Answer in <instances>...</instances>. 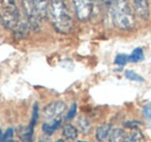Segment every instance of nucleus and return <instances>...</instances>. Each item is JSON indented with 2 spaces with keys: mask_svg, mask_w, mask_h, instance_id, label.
<instances>
[{
  "mask_svg": "<svg viewBox=\"0 0 151 142\" xmlns=\"http://www.w3.org/2000/svg\"><path fill=\"white\" fill-rule=\"evenodd\" d=\"M48 14L57 32L66 34L71 31L73 27V17L63 0H50Z\"/></svg>",
  "mask_w": 151,
  "mask_h": 142,
  "instance_id": "f257e3e1",
  "label": "nucleus"
},
{
  "mask_svg": "<svg viewBox=\"0 0 151 142\" xmlns=\"http://www.w3.org/2000/svg\"><path fill=\"white\" fill-rule=\"evenodd\" d=\"M111 13L114 25L121 30H130L134 27V16L127 0H112L108 9Z\"/></svg>",
  "mask_w": 151,
  "mask_h": 142,
  "instance_id": "f03ea898",
  "label": "nucleus"
},
{
  "mask_svg": "<svg viewBox=\"0 0 151 142\" xmlns=\"http://www.w3.org/2000/svg\"><path fill=\"white\" fill-rule=\"evenodd\" d=\"M23 20L16 0H0V22L3 27L15 32Z\"/></svg>",
  "mask_w": 151,
  "mask_h": 142,
  "instance_id": "7ed1b4c3",
  "label": "nucleus"
},
{
  "mask_svg": "<svg viewBox=\"0 0 151 142\" xmlns=\"http://www.w3.org/2000/svg\"><path fill=\"white\" fill-rule=\"evenodd\" d=\"M20 2L22 4L24 16L29 23L30 28L34 31H38L42 19L38 15L35 0H20Z\"/></svg>",
  "mask_w": 151,
  "mask_h": 142,
  "instance_id": "20e7f679",
  "label": "nucleus"
},
{
  "mask_svg": "<svg viewBox=\"0 0 151 142\" xmlns=\"http://www.w3.org/2000/svg\"><path fill=\"white\" fill-rule=\"evenodd\" d=\"M77 18L80 21H87L93 11V0H71Z\"/></svg>",
  "mask_w": 151,
  "mask_h": 142,
  "instance_id": "39448f33",
  "label": "nucleus"
},
{
  "mask_svg": "<svg viewBox=\"0 0 151 142\" xmlns=\"http://www.w3.org/2000/svg\"><path fill=\"white\" fill-rule=\"evenodd\" d=\"M66 109V105L62 101H55L51 104L47 105L44 108V116L46 119H49V121L54 120L56 118H60L61 115L64 113Z\"/></svg>",
  "mask_w": 151,
  "mask_h": 142,
  "instance_id": "423d86ee",
  "label": "nucleus"
},
{
  "mask_svg": "<svg viewBox=\"0 0 151 142\" xmlns=\"http://www.w3.org/2000/svg\"><path fill=\"white\" fill-rule=\"evenodd\" d=\"M136 13L143 20H148L150 17V5L149 0H132Z\"/></svg>",
  "mask_w": 151,
  "mask_h": 142,
  "instance_id": "0eeeda50",
  "label": "nucleus"
},
{
  "mask_svg": "<svg viewBox=\"0 0 151 142\" xmlns=\"http://www.w3.org/2000/svg\"><path fill=\"white\" fill-rule=\"evenodd\" d=\"M112 132V127L111 125H103L101 127H99L95 132V137L96 140L99 142H105L108 138L110 137V134Z\"/></svg>",
  "mask_w": 151,
  "mask_h": 142,
  "instance_id": "6e6552de",
  "label": "nucleus"
},
{
  "mask_svg": "<svg viewBox=\"0 0 151 142\" xmlns=\"http://www.w3.org/2000/svg\"><path fill=\"white\" fill-rule=\"evenodd\" d=\"M60 125H61L60 118H56V119H54V120H51V121H49V122H46L42 125V132L45 133V135L51 136L56 130L59 129Z\"/></svg>",
  "mask_w": 151,
  "mask_h": 142,
  "instance_id": "1a4fd4ad",
  "label": "nucleus"
},
{
  "mask_svg": "<svg viewBox=\"0 0 151 142\" xmlns=\"http://www.w3.org/2000/svg\"><path fill=\"white\" fill-rule=\"evenodd\" d=\"M124 142H144V135L139 129H132L129 133L125 134Z\"/></svg>",
  "mask_w": 151,
  "mask_h": 142,
  "instance_id": "9d476101",
  "label": "nucleus"
},
{
  "mask_svg": "<svg viewBox=\"0 0 151 142\" xmlns=\"http://www.w3.org/2000/svg\"><path fill=\"white\" fill-rule=\"evenodd\" d=\"M22 142H33V129L30 127H21L18 131Z\"/></svg>",
  "mask_w": 151,
  "mask_h": 142,
  "instance_id": "9b49d317",
  "label": "nucleus"
},
{
  "mask_svg": "<svg viewBox=\"0 0 151 142\" xmlns=\"http://www.w3.org/2000/svg\"><path fill=\"white\" fill-rule=\"evenodd\" d=\"M124 138H125L124 130L117 128V129L112 130L109 137V142H124Z\"/></svg>",
  "mask_w": 151,
  "mask_h": 142,
  "instance_id": "f8f14e48",
  "label": "nucleus"
},
{
  "mask_svg": "<svg viewBox=\"0 0 151 142\" xmlns=\"http://www.w3.org/2000/svg\"><path fill=\"white\" fill-rule=\"evenodd\" d=\"M63 136L66 138L67 140H76L78 138V130L77 128L73 127L71 125H66L63 128Z\"/></svg>",
  "mask_w": 151,
  "mask_h": 142,
  "instance_id": "ddd939ff",
  "label": "nucleus"
},
{
  "mask_svg": "<svg viewBox=\"0 0 151 142\" xmlns=\"http://www.w3.org/2000/svg\"><path fill=\"white\" fill-rule=\"evenodd\" d=\"M144 59V52L142 48H136L129 55V61L132 62H140Z\"/></svg>",
  "mask_w": 151,
  "mask_h": 142,
  "instance_id": "4468645a",
  "label": "nucleus"
},
{
  "mask_svg": "<svg viewBox=\"0 0 151 142\" xmlns=\"http://www.w3.org/2000/svg\"><path fill=\"white\" fill-rule=\"evenodd\" d=\"M78 125L81 131H82V133L84 134H88L91 131V123L85 117H80L78 119Z\"/></svg>",
  "mask_w": 151,
  "mask_h": 142,
  "instance_id": "2eb2a0df",
  "label": "nucleus"
},
{
  "mask_svg": "<svg viewBox=\"0 0 151 142\" xmlns=\"http://www.w3.org/2000/svg\"><path fill=\"white\" fill-rule=\"evenodd\" d=\"M124 75H125L126 79L128 80H132V81H136V82H144V78L141 77L139 74H137L136 72L134 71H130V70H127V71H125V73H124Z\"/></svg>",
  "mask_w": 151,
  "mask_h": 142,
  "instance_id": "dca6fc26",
  "label": "nucleus"
},
{
  "mask_svg": "<svg viewBox=\"0 0 151 142\" xmlns=\"http://www.w3.org/2000/svg\"><path fill=\"white\" fill-rule=\"evenodd\" d=\"M127 61H129V56H127L126 54H118L115 57L114 63L117 65H120V67H123V65H125L127 63Z\"/></svg>",
  "mask_w": 151,
  "mask_h": 142,
  "instance_id": "f3484780",
  "label": "nucleus"
},
{
  "mask_svg": "<svg viewBox=\"0 0 151 142\" xmlns=\"http://www.w3.org/2000/svg\"><path fill=\"white\" fill-rule=\"evenodd\" d=\"M37 118H38V105L34 104L33 108H32V117H31V122H30L29 127L31 129H34V125L37 122Z\"/></svg>",
  "mask_w": 151,
  "mask_h": 142,
  "instance_id": "a211bd4d",
  "label": "nucleus"
},
{
  "mask_svg": "<svg viewBox=\"0 0 151 142\" xmlns=\"http://www.w3.org/2000/svg\"><path fill=\"white\" fill-rule=\"evenodd\" d=\"M142 113L145 118H147L148 120H151V103H148V104H146L143 107Z\"/></svg>",
  "mask_w": 151,
  "mask_h": 142,
  "instance_id": "6ab92c4d",
  "label": "nucleus"
},
{
  "mask_svg": "<svg viewBox=\"0 0 151 142\" xmlns=\"http://www.w3.org/2000/svg\"><path fill=\"white\" fill-rule=\"evenodd\" d=\"M76 112H77V104L76 103H73V105H71L70 109H69L68 113H67L66 115V120H70V119H73V117L76 116Z\"/></svg>",
  "mask_w": 151,
  "mask_h": 142,
  "instance_id": "aec40b11",
  "label": "nucleus"
},
{
  "mask_svg": "<svg viewBox=\"0 0 151 142\" xmlns=\"http://www.w3.org/2000/svg\"><path fill=\"white\" fill-rule=\"evenodd\" d=\"M14 137V130L12 128L6 130L5 134L3 135V142H12V139Z\"/></svg>",
  "mask_w": 151,
  "mask_h": 142,
  "instance_id": "412c9836",
  "label": "nucleus"
},
{
  "mask_svg": "<svg viewBox=\"0 0 151 142\" xmlns=\"http://www.w3.org/2000/svg\"><path fill=\"white\" fill-rule=\"evenodd\" d=\"M141 125L140 121H137V120H128L124 122V125L126 128H129V129H138V127Z\"/></svg>",
  "mask_w": 151,
  "mask_h": 142,
  "instance_id": "4be33fe9",
  "label": "nucleus"
},
{
  "mask_svg": "<svg viewBox=\"0 0 151 142\" xmlns=\"http://www.w3.org/2000/svg\"><path fill=\"white\" fill-rule=\"evenodd\" d=\"M38 142H51V140H50V138H49V137L44 136V137H42V138H40V139H38Z\"/></svg>",
  "mask_w": 151,
  "mask_h": 142,
  "instance_id": "5701e85b",
  "label": "nucleus"
},
{
  "mask_svg": "<svg viewBox=\"0 0 151 142\" xmlns=\"http://www.w3.org/2000/svg\"><path fill=\"white\" fill-rule=\"evenodd\" d=\"M101 1H103V3L106 5V7H107V9H109L110 4H111V2H112V0H101Z\"/></svg>",
  "mask_w": 151,
  "mask_h": 142,
  "instance_id": "b1692460",
  "label": "nucleus"
},
{
  "mask_svg": "<svg viewBox=\"0 0 151 142\" xmlns=\"http://www.w3.org/2000/svg\"><path fill=\"white\" fill-rule=\"evenodd\" d=\"M0 142H3V135L1 133V130H0Z\"/></svg>",
  "mask_w": 151,
  "mask_h": 142,
  "instance_id": "393cba45",
  "label": "nucleus"
},
{
  "mask_svg": "<svg viewBox=\"0 0 151 142\" xmlns=\"http://www.w3.org/2000/svg\"><path fill=\"white\" fill-rule=\"evenodd\" d=\"M56 142H65L64 140H62V139H59L58 141H56Z\"/></svg>",
  "mask_w": 151,
  "mask_h": 142,
  "instance_id": "a878e982",
  "label": "nucleus"
},
{
  "mask_svg": "<svg viewBox=\"0 0 151 142\" xmlns=\"http://www.w3.org/2000/svg\"><path fill=\"white\" fill-rule=\"evenodd\" d=\"M79 142H87V141H79Z\"/></svg>",
  "mask_w": 151,
  "mask_h": 142,
  "instance_id": "bb28decb",
  "label": "nucleus"
},
{
  "mask_svg": "<svg viewBox=\"0 0 151 142\" xmlns=\"http://www.w3.org/2000/svg\"><path fill=\"white\" fill-rule=\"evenodd\" d=\"M12 142H13V141H12Z\"/></svg>",
  "mask_w": 151,
  "mask_h": 142,
  "instance_id": "cd10ccee",
  "label": "nucleus"
}]
</instances>
